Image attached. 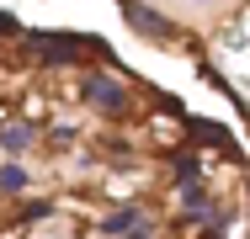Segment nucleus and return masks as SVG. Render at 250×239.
I'll return each instance as SVG.
<instances>
[{
  "label": "nucleus",
  "instance_id": "obj_4",
  "mask_svg": "<svg viewBox=\"0 0 250 239\" xmlns=\"http://www.w3.org/2000/svg\"><path fill=\"white\" fill-rule=\"evenodd\" d=\"M139 223H144L139 207H117V213H106V218L96 223V234H101V239H123V234H133Z\"/></svg>",
  "mask_w": 250,
  "mask_h": 239
},
{
  "label": "nucleus",
  "instance_id": "obj_6",
  "mask_svg": "<svg viewBox=\"0 0 250 239\" xmlns=\"http://www.w3.org/2000/svg\"><path fill=\"white\" fill-rule=\"evenodd\" d=\"M0 191H5V197H16V191H27V170H21L16 159H5V165H0Z\"/></svg>",
  "mask_w": 250,
  "mask_h": 239
},
{
  "label": "nucleus",
  "instance_id": "obj_9",
  "mask_svg": "<svg viewBox=\"0 0 250 239\" xmlns=\"http://www.w3.org/2000/svg\"><path fill=\"white\" fill-rule=\"evenodd\" d=\"M123 239H149V229H144V223H139V229H133V234H123Z\"/></svg>",
  "mask_w": 250,
  "mask_h": 239
},
{
  "label": "nucleus",
  "instance_id": "obj_2",
  "mask_svg": "<svg viewBox=\"0 0 250 239\" xmlns=\"http://www.w3.org/2000/svg\"><path fill=\"white\" fill-rule=\"evenodd\" d=\"M80 96H85V106H96V112H128V91L117 85V80H106V75H91L85 85H80Z\"/></svg>",
  "mask_w": 250,
  "mask_h": 239
},
{
  "label": "nucleus",
  "instance_id": "obj_3",
  "mask_svg": "<svg viewBox=\"0 0 250 239\" xmlns=\"http://www.w3.org/2000/svg\"><path fill=\"white\" fill-rule=\"evenodd\" d=\"M27 53H38L43 64H75V59H80V38H48V32H43V38L27 43Z\"/></svg>",
  "mask_w": 250,
  "mask_h": 239
},
{
  "label": "nucleus",
  "instance_id": "obj_1",
  "mask_svg": "<svg viewBox=\"0 0 250 239\" xmlns=\"http://www.w3.org/2000/svg\"><path fill=\"white\" fill-rule=\"evenodd\" d=\"M123 21H128L139 38H149V43H176V27H170L154 5H144V0H123Z\"/></svg>",
  "mask_w": 250,
  "mask_h": 239
},
{
  "label": "nucleus",
  "instance_id": "obj_8",
  "mask_svg": "<svg viewBox=\"0 0 250 239\" xmlns=\"http://www.w3.org/2000/svg\"><path fill=\"white\" fill-rule=\"evenodd\" d=\"M16 32H21V21H16L11 11H0V38H16Z\"/></svg>",
  "mask_w": 250,
  "mask_h": 239
},
{
  "label": "nucleus",
  "instance_id": "obj_10",
  "mask_svg": "<svg viewBox=\"0 0 250 239\" xmlns=\"http://www.w3.org/2000/svg\"><path fill=\"white\" fill-rule=\"evenodd\" d=\"M192 5H213V0H192Z\"/></svg>",
  "mask_w": 250,
  "mask_h": 239
},
{
  "label": "nucleus",
  "instance_id": "obj_7",
  "mask_svg": "<svg viewBox=\"0 0 250 239\" xmlns=\"http://www.w3.org/2000/svg\"><path fill=\"white\" fill-rule=\"evenodd\" d=\"M176 176H187V181H192V176H197V159H192V154H176Z\"/></svg>",
  "mask_w": 250,
  "mask_h": 239
},
{
  "label": "nucleus",
  "instance_id": "obj_5",
  "mask_svg": "<svg viewBox=\"0 0 250 239\" xmlns=\"http://www.w3.org/2000/svg\"><path fill=\"white\" fill-rule=\"evenodd\" d=\"M0 143H5V154H21L32 143V128L27 122H0Z\"/></svg>",
  "mask_w": 250,
  "mask_h": 239
}]
</instances>
